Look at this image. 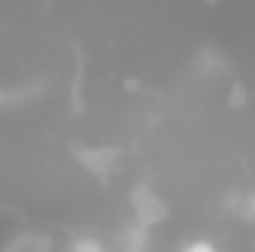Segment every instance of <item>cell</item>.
<instances>
[{
	"mask_svg": "<svg viewBox=\"0 0 255 252\" xmlns=\"http://www.w3.org/2000/svg\"><path fill=\"white\" fill-rule=\"evenodd\" d=\"M74 252H101V247L92 244V241H80V244L74 247Z\"/></svg>",
	"mask_w": 255,
	"mask_h": 252,
	"instance_id": "1",
	"label": "cell"
},
{
	"mask_svg": "<svg viewBox=\"0 0 255 252\" xmlns=\"http://www.w3.org/2000/svg\"><path fill=\"white\" fill-rule=\"evenodd\" d=\"M253 211H255V196H253Z\"/></svg>",
	"mask_w": 255,
	"mask_h": 252,
	"instance_id": "3",
	"label": "cell"
},
{
	"mask_svg": "<svg viewBox=\"0 0 255 252\" xmlns=\"http://www.w3.org/2000/svg\"><path fill=\"white\" fill-rule=\"evenodd\" d=\"M184 252H217L211 244H193V247H187Z\"/></svg>",
	"mask_w": 255,
	"mask_h": 252,
	"instance_id": "2",
	"label": "cell"
}]
</instances>
